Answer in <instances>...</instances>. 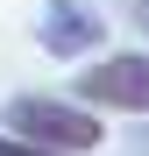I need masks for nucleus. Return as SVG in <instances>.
<instances>
[{"instance_id":"nucleus-1","label":"nucleus","mask_w":149,"mask_h":156,"mask_svg":"<svg viewBox=\"0 0 149 156\" xmlns=\"http://www.w3.org/2000/svg\"><path fill=\"white\" fill-rule=\"evenodd\" d=\"M7 135L36 142V149H57V156H85V149H99V114L85 99H43V92H29V99L7 107Z\"/></svg>"},{"instance_id":"nucleus-2","label":"nucleus","mask_w":149,"mask_h":156,"mask_svg":"<svg viewBox=\"0 0 149 156\" xmlns=\"http://www.w3.org/2000/svg\"><path fill=\"white\" fill-rule=\"evenodd\" d=\"M85 99V107H114V114H149V50H121V57L78 71V85H71Z\"/></svg>"},{"instance_id":"nucleus-3","label":"nucleus","mask_w":149,"mask_h":156,"mask_svg":"<svg viewBox=\"0 0 149 156\" xmlns=\"http://www.w3.org/2000/svg\"><path fill=\"white\" fill-rule=\"evenodd\" d=\"M36 36H43V50H50V57H78V50H92L107 29H99V14L85 7V0H50Z\"/></svg>"},{"instance_id":"nucleus-4","label":"nucleus","mask_w":149,"mask_h":156,"mask_svg":"<svg viewBox=\"0 0 149 156\" xmlns=\"http://www.w3.org/2000/svg\"><path fill=\"white\" fill-rule=\"evenodd\" d=\"M0 156H57V149H36V142H21V135L0 128Z\"/></svg>"}]
</instances>
